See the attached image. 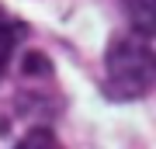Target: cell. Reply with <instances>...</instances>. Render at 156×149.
Returning a JSON list of instances; mask_svg holds the SVG:
<instances>
[{"label": "cell", "instance_id": "7a4b0ae2", "mask_svg": "<svg viewBox=\"0 0 156 149\" xmlns=\"http://www.w3.org/2000/svg\"><path fill=\"white\" fill-rule=\"evenodd\" d=\"M128 24L142 38H156V0H122Z\"/></svg>", "mask_w": 156, "mask_h": 149}, {"label": "cell", "instance_id": "277c9868", "mask_svg": "<svg viewBox=\"0 0 156 149\" xmlns=\"http://www.w3.org/2000/svg\"><path fill=\"white\" fill-rule=\"evenodd\" d=\"M17 149H59V142H56V135H52V132L35 128V132H28L21 142H17Z\"/></svg>", "mask_w": 156, "mask_h": 149}, {"label": "cell", "instance_id": "6da1fadb", "mask_svg": "<svg viewBox=\"0 0 156 149\" xmlns=\"http://www.w3.org/2000/svg\"><path fill=\"white\" fill-rule=\"evenodd\" d=\"M104 87L118 101H135L156 87V49L142 35H122L108 45Z\"/></svg>", "mask_w": 156, "mask_h": 149}, {"label": "cell", "instance_id": "3957f363", "mask_svg": "<svg viewBox=\"0 0 156 149\" xmlns=\"http://www.w3.org/2000/svg\"><path fill=\"white\" fill-rule=\"evenodd\" d=\"M21 38H24V24L17 17H11L7 11H0V76L7 73V62H11Z\"/></svg>", "mask_w": 156, "mask_h": 149}]
</instances>
